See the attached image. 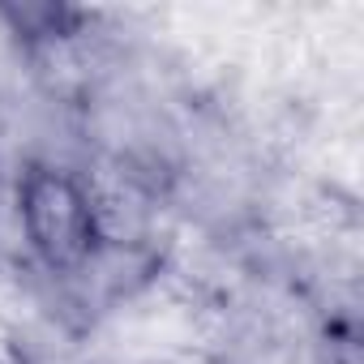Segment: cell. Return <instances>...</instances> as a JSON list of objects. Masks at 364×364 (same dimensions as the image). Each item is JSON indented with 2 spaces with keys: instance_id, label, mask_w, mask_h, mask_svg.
Returning a JSON list of instances; mask_svg holds the SVG:
<instances>
[{
  "instance_id": "cell-1",
  "label": "cell",
  "mask_w": 364,
  "mask_h": 364,
  "mask_svg": "<svg viewBox=\"0 0 364 364\" xmlns=\"http://www.w3.org/2000/svg\"><path fill=\"white\" fill-rule=\"evenodd\" d=\"M18 223L52 274H77L99 257L103 245V210L90 185L56 163H26L18 176Z\"/></svg>"
},
{
  "instance_id": "cell-2",
  "label": "cell",
  "mask_w": 364,
  "mask_h": 364,
  "mask_svg": "<svg viewBox=\"0 0 364 364\" xmlns=\"http://www.w3.org/2000/svg\"><path fill=\"white\" fill-rule=\"evenodd\" d=\"M163 364H228V360L215 355V351H202V347H180V351H171Z\"/></svg>"
}]
</instances>
